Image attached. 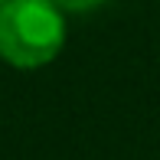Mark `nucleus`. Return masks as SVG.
<instances>
[{
  "label": "nucleus",
  "instance_id": "nucleus-2",
  "mask_svg": "<svg viewBox=\"0 0 160 160\" xmlns=\"http://www.w3.org/2000/svg\"><path fill=\"white\" fill-rule=\"evenodd\" d=\"M56 7H62L65 13H92L98 7H105L108 0H52Z\"/></svg>",
  "mask_w": 160,
  "mask_h": 160
},
{
  "label": "nucleus",
  "instance_id": "nucleus-1",
  "mask_svg": "<svg viewBox=\"0 0 160 160\" xmlns=\"http://www.w3.org/2000/svg\"><path fill=\"white\" fill-rule=\"evenodd\" d=\"M69 13L52 0H3L0 3V59L13 69H42L56 62L69 39Z\"/></svg>",
  "mask_w": 160,
  "mask_h": 160
},
{
  "label": "nucleus",
  "instance_id": "nucleus-3",
  "mask_svg": "<svg viewBox=\"0 0 160 160\" xmlns=\"http://www.w3.org/2000/svg\"><path fill=\"white\" fill-rule=\"evenodd\" d=\"M0 3H3V0H0Z\"/></svg>",
  "mask_w": 160,
  "mask_h": 160
}]
</instances>
